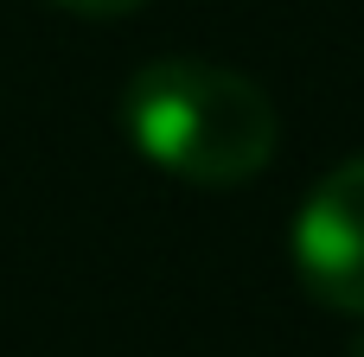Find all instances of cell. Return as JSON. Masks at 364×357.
Returning a JSON list of instances; mask_svg holds the SVG:
<instances>
[{
  "label": "cell",
  "mask_w": 364,
  "mask_h": 357,
  "mask_svg": "<svg viewBox=\"0 0 364 357\" xmlns=\"http://www.w3.org/2000/svg\"><path fill=\"white\" fill-rule=\"evenodd\" d=\"M288 256L307 300H320L326 313L364 319V153L314 179V192L294 211Z\"/></svg>",
  "instance_id": "2"
},
{
  "label": "cell",
  "mask_w": 364,
  "mask_h": 357,
  "mask_svg": "<svg viewBox=\"0 0 364 357\" xmlns=\"http://www.w3.org/2000/svg\"><path fill=\"white\" fill-rule=\"evenodd\" d=\"M64 13H83V19H122V13H141L147 0H51Z\"/></svg>",
  "instance_id": "3"
},
{
  "label": "cell",
  "mask_w": 364,
  "mask_h": 357,
  "mask_svg": "<svg viewBox=\"0 0 364 357\" xmlns=\"http://www.w3.org/2000/svg\"><path fill=\"white\" fill-rule=\"evenodd\" d=\"M122 134L147 166L186 185H243L282 147L269 89L211 57H154L122 83Z\"/></svg>",
  "instance_id": "1"
},
{
  "label": "cell",
  "mask_w": 364,
  "mask_h": 357,
  "mask_svg": "<svg viewBox=\"0 0 364 357\" xmlns=\"http://www.w3.org/2000/svg\"><path fill=\"white\" fill-rule=\"evenodd\" d=\"M346 357H364V332H358V339H352V351H346Z\"/></svg>",
  "instance_id": "4"
}]
</instances>
